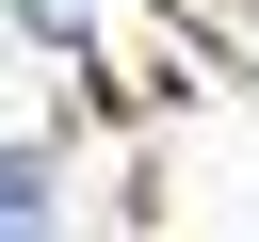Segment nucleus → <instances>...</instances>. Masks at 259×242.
I'll list each match as a JSON object with an SVG mask.
<instances>
[{"mask_svg": "<svg viewBox=\"0 0 259 242\" xmlns=\"http://www.w3.org/2000/svg\"><path fill=\"white\" fill-rule=\"evenodd\" d=\"M0 242H49V177L32 161H0Z\"/></svg>", "mask_w": 259, "mask_h": 242, "instance_id": "1", "label": "nucleus"}, {"mask_svg": "<svg viewBox=\"0 0 259 242\" xmlns=\"http://www.w3.org/2000/svg\"><path fill=\"white\" fill-rule=\"evenodd\" d=\"M81 16H97V0H32V32H81Z\"/></svg>", "mask_w": 259, "mask_h": 242, "instance_id": "2", "label": "nucleus"}]
</instances>
